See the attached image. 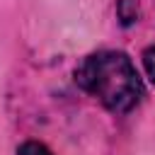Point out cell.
<instances>
[{
  "label": "cell",
  "instance_id": "cell-3",
  "mask_svg": "<svg viewBox=\"0 0 155 155\" xmlns=\"http://www.w3.org/2000/svg\"><path fill=\"white\" fill-rule=\"evenodd\" d=\"M143 68H145L148 78L155 82V46H148L143 51Z\"/></svg>",
  "mask_w": 155,
  "mask_h": 155
},
{
  "label": "cell",
  "instance_id": "cell-2",
  "mask_svg": "<svg viewBox=\"0 0 155 155\" xmlns=\"http://www.w3.org/2000/svg\"><path fill=\"white\" fill-rule=\"evenodd\" d=\"M17 155H53V153H51L44 143H39V140H27V143L19 145Z\"/></svg>",
  "mask_w": 155,
  "mask_h": 155
},
{
  "label": "cell",
  "instance_id": "cell-1",
  "mask_svg": "<svg viewBox=\"0 0 155 155\" xmlns=\"http://www.w3.org/2000/svg\"><path fill=\"white\" fill-rule=\"evenodd\" d=\"M75 82L111 114H126L140 104L145 87L124 51H97L75 68Z\"/></svg>",
  "mask_w": 155,
  "mask_h": 155
}]
</instances>
